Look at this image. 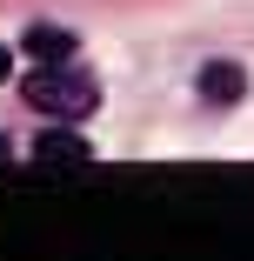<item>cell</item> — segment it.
Segmentation results:
<instances>
[{
	"mask_svg": "<svg viewBox=\"0 0 254 261\" xmlns=\"http://www.w3.org/2000/svg\"><path fill=\"white\" fill-rule=\"evenodd\" d=\"M20 94H27V108L54 114V121H80V114H94V100H100L94 74H80L74 61H47V67H34Z\"/></svg>",
	"mask_w": 254,
	"mask_h": 261,
	"instance_id": "cell-1",
	"label": "cell"
},
{
	"mask_svg": "<svg viewBox=\"0 0 254 261\" xmlns=\"http://www.w3.org/2000/svg\"><path fill=\"white\" fill-rule=\"evenodd\" d=\"M74 47H80V40H74L67 27H27V34H20V54H27L34 67H47V61H74Z\"/></svg>",
	"mask_w": 254,
	"mask_h": 261,
	"instance_id": "cell-2",
	"label": "cell"
},
{
	"mask_svg": "<svg viewBox=\"0 0 254 261\" xmlns=\"http://www.w3.org/2000/svg\"><path fill=\"white\" fill-rule=\"evenodd\" d=\"M247 94V74L234 61H208L201 67V100H214V108H234V100Z\"/></svg>",
	"mask_w": 254,
	"mask_h": 261,
	"instance_id": "cell-3",
	"label": "cell"
},
{
	"mask_svg": "<svg viewBox=\"0 0 254 261\" xmlns=\"http://www.w3.org/2000/svg\"><path fill=\"white\" fill-rule=\"evenodd\" d=\"M34 161L40 168H87V141L80 134H40L34 141Z\"/></svg>",
	"mask_w": 254,
	"mask_h": 261,
	"instance_id": "cell-4",
	"label": "cell"
},
{
	"mask_svg": "<svg viewBox=\"0 0 254 261\" xmlns=\"http://www.w3.org/2000/svg\"><path fill=\"white\" fill-rule=\"evenodd\" d=\"M7 74H14V54H7V47H0V81H7Z\"/></svg>",
	"mask_w": 254,
	"mask_h": 261,
	"instance_id": "cell-5",
	"label": "cell"
}]
</instances>
